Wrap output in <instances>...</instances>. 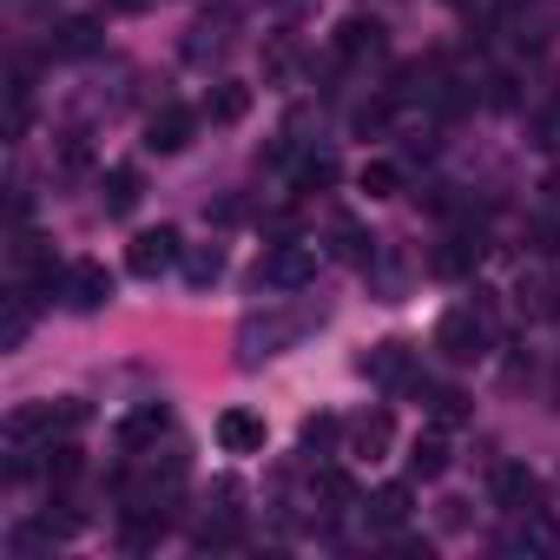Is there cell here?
Wrapping results in <instances>:
<instances>
[{"instance_id":"cell-17","label":"cell","mask_w":560,"mask_h":560,"mask_svg":"<svg viewBox=\"0 0 560 560\" xmlns=\"http://www.w3.org/2000/svg\"><path fill=\"white\" fill-rule=\"evenodd\" d=\"M330 237H337V257H343V264H370V257H376V250H370L376 237H370L357 218H337V224H330Z\"/></svg>"},{"instance_id":"cell-3","label":"cell","mask_w":560,"mask_h":560,"mask_svg":"<svg viewBox=\"0 0 560 560\" xmlns=\"http://www.w3.org/2000/svg\"><path fill=\"white\" fill-rule=\"evenodd\" d=\"M178 257H185V244H178V231H172V224H159V231H139V237H132V250H126L132 277H159V270H172Z\"/></svg>"},{"instance_id":"cell-2","label":"cell","mask_w":560,"mask_h":560,"mask_svg":"<svg viewBox=\"0 0 560 560\" xmlns=\"http://www.w3.org/2000/svg\"><path fill=\"white\" fill-rule=\"evenodd\" d=\"M317 277V250L311 244H270L264 264H257V284L264 291H304Z\"/></svg>"},{"instance_id":"cell-18","label":"cell","mask_w":560,"mask_h":560,"mask_svg":"<svg viewBox=\"0 0 560 560\" xmlns=\"http://www.w3.org/2000/svg\"><path fill=\"white\" fill-rule=\"evenodd\" d=\"M422 396H429V416H435V429H462V422H468V396H462V389L435 383V389H422Z\"/></svg>"},{"instance_id":"cell-8","label":"cell","mask_w":560,"mask_h":560,"mask_svg":"<svg viewBox=\"0 0 560 560\" xmlns=\"http://www.w3.org/2000/svg\"><path fill=\"white\" fill-rule=\"evenodd\" d=\"M376 54H383V21L350 14V21L337 27V60H376Z\"/></svg>"},{"instance_id":"cell-7","label":"cell","mask_w":560,"mask_h":560,"mask_svg":"<svg viewBox=\"0 0 560 560\" xmlns=\"http://www.w3.org/2000/svg\"><path fill=\"white\" fill-rule=\"evenodd\" d=\"M191 126H198V113L159 106V113L145 119V145H152V152H185V145H191Z\"/></svg>"},{"instance_id":"cell-20","label":"cell","mask_w":560,"mask_h":560,"mask_svg":"<svg viewBox=\"0 0 560 560\" xmlns=\"http://www.w3.org/2000/svg\"><path fill=\"white\" fill-rule=\"evenodd\" d=\"M357 185H363L370 198H396V191H402V165H389V159H370Z\"/></svg>"},{"instance_id":"cell-9","label":"cell","mask_w":560,"mask_h":560,"mask_svg":"<svg viewBox=\"0 0 560 560\" xmlns=\"http://www.w3.org/2000/svg\"><path fill=\"white\" fill-rule=\"evenodd\" d=\"M165 429H172V409H165V402H139V409L119 422V442H126V448H145V442H159Z\"/></svg>"},{"instance_id":"cell-10","label":"cell","mask_w":560,"mask_h":560,"mask_svg":"<svg viewBox=\"0 0 560 560\" xmlns=\"http://www.w3.org/2000/svg\"><path fill=\"white\" fill-rule=\"evenodd\" d=\"M409 475H416V481H442V475H448V435H442V429H429V435L409 442Z\"/></svg>"},{"instance_id":"cell-24","label":"cell","mask_w":560,"mask_h":560,"mask_svg":"<svg viewBox=\"0 0 560 560\" xmlns=\"http://www.w3.org/2000/svg\"><path fill=\"white\" fill-rule=\"evenodd\" d=\"M324 185H337V159L330 152H317V159L298 165V191H324Z\"/></svg>"},{"instance_id":"cell-4","label":"cell","mask_w":560,"mask_h":560,"mask_svg":"<svg viewBox=\"0 0 560 560\" xmlns=\"http://www.w3.org/2000/svg\"><path fill=\"white\" fill-rule=\"evenodd\" d=\"M488 488H494V501H501L508 514H540V475H534L527 462H501Z\"/></svg>"},{"instance_id":"cell-15","label":"cell","mask_w":560,"mask_h":560,"mask_svg":"<svg viewBox=\"0 0 560 560\" xmlns=\"http://www.w3.org/2000/svg\"><path fill=\"white\" fill-rule=\"evenodd\" d=\"M100 198H106V211H113V218H126V211L139 205V172H132V165H113V172H106V185H100Z\"/></svg>"},{"instance_id":"cell-1","label":"cell","mask_w":560,"mask_h":560,"mask_svg":"<svg viewBox=\"0 0 560 560\" xmlns=\"http://www.w3.org/2000/svg\"><path fill=\"white\" fill-rule=\"evenodd\" d=\"M488 343H494V317H488V304H462V311H448V317L435 324V350L455 357V363L488 357Z\"/></svg>"},{"instance_id":"cell-13","label":"cell","mask_w":560,"mask_h":560,"mask_svg":"<svg viewBox=\"0 0 560 560\" xmlns=\"http://www.w3.org/2000/svg\"><path fill=\"white\" fill-rule=\"evenodd\" d=\"M370 521H376L383 534H396V527L409 521V488H402V481H389V488H376V494H370Z\"/></svg>"},{"instance_id":"cell-23","label":"cell","mask_w":560,"mask_h":560,"mask_svg":"<svg viewBox=\"0 0 560 560\" xmlns=\"http://www.w3.org/2000/svg\"><path fill=\"white\" fill-rule=\"evenodd\" d=\"M521 311H534V317H553V311H560L553 277H534V284H521Z\"/></svg>"},{"instance_id":"cell-5","label":"cell","mask_w":560,"mask_h":560,"mask_svg":"<svg viewBox=\"0 0 560 560\" xmlns=\"http://www.w3.org/2000/svg\"><path fill=\"white\" fill-rule=\"evenodd\" d=\"M60 298H67L73 311H100V304L113 298V277H106V264H93V257L67 264V277H60Z\"/></svg>"},{"instance_id":"cell-25","label":"cell","mask_w":560,"mask_h":560,"mask_svg":"<svg viewBox=\"0 0 560 560\" xmlns=\"http://www.w3.org/2000/svg\"><path fill=\"white\" fill-rule=\"evenodd\" d=\"M527 250H534V257H560V224H547V218L527 224Z\"/></svg>"},{"instance_id":"cell-22","label":"cell","mask_w":560,"mask_h":560,"mask_svg":"<svg viewBox=\"0 0 560 560\" xmlns=\"http://www.w3.org/2000/svg\"><path fill=\"white\" fill-rule=\"evenodd\" d=\"M218 270H224V250H218V244H198V250H185V277H191V284H211Z\"/></svg>"},{"instance_id":"cell-26","label":"cell","mask_w":560,"mask_h":560,"mask_svg":"<svg viewBox=\"0 0 560 560\" xmlns=\"http://www.w3.org/2000/svg\"><path fill=\"white\" fill-rule=\"evenodd\" d=\"M389 126V100H370V106H357V132H383Z\"/></svg>"},{"instance_id":"cell-14","label":"cell","mask_w":560,"mask_h":560,"mask_svg":"<svg viewBox=\"0 0 560 560\" xmlns=\"http://www.w3.org/2000/svg\"><path fill=\"white\" fill-rule=\"evenodd\" d=\"M93 47H100V21H67L54 34V60H86Z\"/></svg>"},{"instance_id":"cell-19","label":"cell","mask_w":560,"mask_h":560,"mask_svg":"<svg viewBox=\"0 0 560 560\" xmlns=\"http://www.w3.org/2000/svg\"><path fill=\"white\" fill-rule=\"evenodd\" d=\"M337 435H343V422H337V416H311V422L298 429V448L317 462V455H330V448H337Z\"/></svg>"},{"instance_id":"cell-11","label":"cell","mask_w":560,"mask_h":560,"mask_svg":"<svg viewBox=\"0 0 560 560\" xmlns=\"http://www.w3.org/2000/svg\"><path fill=\"white\" fill-rule=\"evenodd\" d=\"M363 376H370V383H383V389L409 383V343H376V350L363 357Z\"/></svg>"},{"instance_id":"cell-16","label":"cell","mask_w":560,"mask_h":560,"mask_svg":"<svg viewBox=\"0 0 560 560\" xmlns=\"http://www.w3.org/2000/svg\"><path fill=\"white\" fill-rule=\"evenodd\" d=\"M80 475H86V455H80L73 442H60V448L47 442V488H60V494H67Z\"/></svg>"},{"instance_id":"cell-12","label":"cell","mask_w":560,"mask_h":560,"mask_svg":"<svg viewBox=\"0 0 560 560\" xmlns=\"http://www.w3.org/2000/svg\"><path fill=\"white\" fill-rule=\"evenodd\" d=\"M244 113H250V86H237V80H224V86L205 100V119H211V126H237Z\"/></svg>"},{"instance_id":"cell-27","label":"cell","mask_w":560,"mask_h":560,"mask_svg":"<svg viewBox=\"0 0 560 560\" xmlns=\"http://www.w3.org/2000/svg\"><path fill=\"white\" fill-rule=\"evenodd\" d=\"M448 8H475V0H448Z\"/></svg>"},{"instance_id":"cell-21","label":"cell","mask_w":560,"mask_h":560,"mask_svg":"<svg viewBox=\"0 0 560 560\" xmlns=\"http://www.w3.org/2000/svg\"><path fill=\"white\" fill-rule=\"evenodd\" d=\"M389 435H396V429H389V416H383V409H376V416H363V422H357V455H370V462H376V455L389 448Z\"/></svg>"},{"instance_id":"cell-6","label":"cell","mask_w":560,"mask_h":560,"mask_svg":"<svg viewBox=\"0 0 560 560\" xmlns=\"http://www.w3.org/2000/svg\"><path fill=\"white\" fill-rule=\"evenodd\" d=\"M211 435H218L224 455H264V435H270V429H264V416H250V409H224Z\"/></svg>"}]
</instances>
